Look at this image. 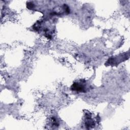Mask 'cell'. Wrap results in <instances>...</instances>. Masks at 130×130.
Masks as SVG:
<instances>
[{
  "label": "cell",
  "instance_id": "6da1fadb",
  "mask_svg": "<svg viewBox=\"0 0 130 130\" xmlns=\"http://www.w3.org/2000/svg\"><path fill=\"white\" fill-rule=\"evenodd\" d=\"M85 81H80V82H75L71 86V90L78 92H85Z\"/></svg>",
  "mask_w": 130,
  "mask_h": 130
},
{
  "label": "cell",
  "instance_id": "7a4b0ae2",
  "mask_svg": "<svg viewBox=\"0 0 130 130\" xmlns=\"http://www.w3.org/2000/svg\"><path fill=\"white\" fill-rule=\"evenodd\" d=\"M27 7L29 9H32L34 8V4L31 2H28L27 4Z\"/></svg>",
  "mask_w": 130,
  "mask_h": 130
}]
</instances>
